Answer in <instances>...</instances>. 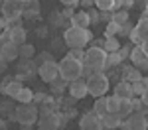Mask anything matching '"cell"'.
Instances as JSON below:
<instances>
[{"mask_svg": "<svg viewBox=\"0 0 148 130\" xmlns=\"http://www.w3.org/2000/svg\"><path fill=\"white\" fill-rule=\"evenodd\" d=\"M119 24H114L113 20L107 24V28H105V37H116V34H119Z\"/></svg>", "mask_w": 148, "mask_h": 130, "instance_id": "f546056e", "label": "cell"}, {"mask_svg": "<svg viewBox=\"0 0 148 130\" xmlns=\"http://www.w3.org/2000/svg\"><path fill=\"white\" fill-rule=\"evenodd\" d=\"M114 97H119V99H132L134 93H132V85L126 81H119L114 85V91H113Z\"/></svg>", "mask_w": 148, "mask_h": 130, "instance_id": "8fae6325", "label": "cell"}, {"mask_svg": "<svg viewBox=\"0 0 148 130\" xmlns=\"http://www.w3.org/2000/svg\"><path fill=\"white\" fill-rule=\"evenodd\" d=\"M20 91H22V83L16 81V79H12V81L8 83V87H6V89L2 91V95H6L8 99H16Z\"/></svg>", "mask_w": 148, "mask_h": 130, "instance_id": "ac0fdd59", "label": "cell"}, {"mask_svg": "<svg viewBox=\"0 0 148 130\" xmlns=\"http://www.w3.org/2000/svg\"><path fill=\"white\" fill-rule=\"evenodd\" d=\"M121 65H123V57L119 55V51L107 53V69H116V67H121Z\"/></svg>", "mask_w": 148, "mask_h": 130, "instance_id": "44dd1931", "label": "cell"}, {"mask_svg": "<svg viewBox=\"0 0 148 130\" xmlns=\"http://www.w3.org/2000/svg\"><path fill=\"white\" fill-rule=\"evenodd\" d=\"M40 16V0H26L22 10V18H38Z\"/></svg>", "mask_w": 148, "mask_h": 130, "instance_id": "4fadbf2b", "label": "cell"}, {"mask_svg": "<svg viewBox=\"0 0 148 130\" xmlns=\"http://www.w3.org/2000/svg\"><path fill=\"white\" fill-rule=\"evenodd\" d=\"M132 46H140L142 44V39H140V35H138V32H136V28H132V32L128 34V37H126Z\"/></svg>", "mask_w": 148, "mask_h": 130, "instance_id": "1f68e13d", "label": "cell"}, {"mask_svg": "<svg viewBox=\"0 0 148 130\" xmlns=\"http://www.w3.org/2000/svg\"><path fill=\"white\" fill-rule=\"evenodd\" d=\"M123 8V0H114V12Z\"/></svg>", "mask_w": 148, "mask_h": 130, "instance_id": "bcb514c9", "label": "cell"}, {"mask_svg": "<svg viewBox=\"0 0 148 130\" xmlns=\"http://www.w3.org/2000/svg\"><path fill=\"white\" fill-rule=\"evenodd\" d=\"M79 130H103L101 116H97L95 112H85L79 118Z\"/></svg>", "mask_w": 148, "mask_h": 130, "instance_id": "ba28073f", "label": "cell"}, {"mask_svg": "<svg viewBox=\"0 0 148 130\" xmlns=\"http://www.w3.org/2000/svg\"><path fill=\"white\" fill-rule=\"evenodd\" d=\"M69 57H73V59H77V61H81V63H83V57H85V51H83V49H77V47H75V49H69V53H67Z\"/></svg>", "mask_w": 148, "mask_h": 130, "instance_id": "836d02e7", "label": "cell"}, {"mask_svg": "<svg viewBox=\"0 0 148 130\" xmlns=\"http://www.w3.org/2000/svg\"><path fill=\"white\" fill-rule=\"evenodd\" d=\"M134 6V0H123V10H128Z\"/></svg>", "mask_w": 148, "mask_h": 130, "instance_id": "7bdbcfd3", "label": "cell"}, {"mask_svg": "<svg viewBox=\"0 0 148 130\" xmlns=\"http://www.w3.org/2000/svg\"><path fill=\"white\" fill-rule=\"evenodd\" d=\"M103 49H105L107 53H114V51H119V49H121V42H119L116 37H105Z\"/></svg>", "mask_w": 148, "mask_h": 130, "instance_id": "d4e9b609", "label": "cell"}, {"mask_svg": "<svg viewBox=\"0 0 148 130\" xmlns=\"http://www.w3.org/2000/svg\"><path fill=\"white\" fill-rule=\"evenodd\" d=\"M140 101H142V105L148 106V89H144V93L140 95Z\"/></svg>", "mask_w": 148, "mask_h": 130, "instance_id": "ee69618b", "label": "cell"}, {"mask_svg": "<svg viewBox=\"0 0 148 130\" xmlns=\"http://www.w3.org/2000/svg\"><path fill=\"white\" fill-rule=\"evenodd\" d=\"M22 130H32V126H22Z\"/></svg>", "mask_w": 148, "mask_h": 130, "instance_id": "f5cc1de1", "label": "cell"}, {"mask_svg": "<svg viewBox=\"0 0 148 130\" xmlns=\"http://www.w3.org/2000/svg\"><path fill=\"white\" fill-rule=\"evenodd\" d=\"M57 65H59V77H61L63 81L71 83V81H75V79H79V77H81L83 63H81V61H77V59L65 55V57L61 59Z\"/></svg>", "mask_w": 148, "mask_h": 130, "instance_id": "5b68a950", "label": "cell"}, {"mask_svg": "<svg viewBox=\"0 0 148 130\" xmlns=\"http://www.w3.org/2000/svg\"><path fill=\"white\" fill-rule=\"evenodd\" d=\"M79 6H83V8H93L95 6V0H79Z\"/></svg>", "mask_w": 148, "mask_h": 130, "instance_id": "60d3db41", "label": "cell"}, {"mask_svg": "<svg viewBox=\"0 0 148 130\" xmlns=\"http://www.w3.org/2000/svg\"><path fill=\"white\" fill-rule=\"evenodd\" d=\"M8 42H10V30H2V34H0V46L8 44Z\"/></svg>", "mask_w": 148, "mask_h": 130, "instance_id": "74e56055", "label": "cell"}, {"mask_svg": "<svg viewBox=\"0 0 148 130\" xmlns=\"http://www.w3.org/2000/svg\"><path fill=\"white\" fill-rule=\"evenodd\" d=\"M123 67V81L126 83H134L138 81V79H142V73H140V69L138 67H134V65H121Z\"/></svg>", "mask_w": 148, "mask_h": 130, "instance_id": "7c38bea8", "label": "cell"}, {"mask_svg": "<svg viewBox=\"0 0 148 130\" xmlns=\"http://www.w3.org/2000/svg\"><path fill=\"white\" fill-rule=\"evenodd\" d=\"M130 85H132V93H134V97H140V95L144 93V89H148L146 85H144V81H142V79H138V81L130 83Z\"/></svg>", "mask_w": 148, "mask_h": 130, "instance_id": "4dcf8cb0", "label": "cell"}, {"mask_svg": "<svg viewBox=\"0 0 148 130\" xmlns=\"http://www.w3.org/2000/svg\"><path fill=\"white\" fill-rule=\"evenodd\" d=\"M121 118H126L128 114H132V103H130V99H121V103H119V112H116Z\"/></svg>", "mask_w": 148, "mask_h": 130, "instance_id": "ffe728a7", "label": "cell"}, {"mask_svg": "<svg viewBox=\"0 0 148 130\" xmlns=\"http://www.w3.org/2000/svg\"><path fill=\"white\" fill-rule=\"evenodd\" d=\"M130 51H132V44H126V46H121V49H119V55L123 57V61H125L126 57H130Z\"/></svg>", "mask_w": 148, "mask_h": 130, "instance_id": "e575fe53", "label": "cell"}, {"mask_svg": "<svg viewBox=\"0 0 148 130\" xmlns=\"http://www.w3.org/2000/svg\"><path fill=\"white\" fill-rule=\"evenodd\" d=\"M123 126L126 130H148V122L142 112H132L126 118H123Z\"/></svg>", "mask_w": 148, "mask_h": 130, "instance_id": "52a82bcc", "label": "cell"}, {"mask_svg": "<svg viewBox=\"0 0 148 130\" xmlns=\"http://www.w3.org/2000/svg\"><path fill=\"white\" fill-rule=\"evenodd\" d=\"M99 12H101V10H99ZM113 14H114L113 10H103L101 12V22H107V24H109L111 20H113Z\"/></svg>", "mask_w": 148, "mask_h": 130, "instance_id": "8d00e7d4", "label": "cell"}, {"mask_svg": "<svg viewBox=\"0 0 148 130\" xmlns=\"http://www.w3.org/2000/svg\"><path fill=\"white\" fill-rule=\"evenodd\" d=\"M85 81H87V93L91 95V97H95V99H97V97H105L107 91H109V87H111L109 75L103 73V71L93 73L91 77H87Z\"/></svg>", "mask_w": 148, "mask_h": 130, "instance_id": "3957f363", "label": "cell"}, {"mask_svg": "<svg viewBox=\"0 0 148 130\" xmlns=\"http://www.w3.org/2000/svg\"><path fill=\"white\" fill-rule=\"evenodd\" d=\"M71 26H75V28H89V26H91V20H89L87 10L75 12V14L71 16Z\"/></svg>", "mask_w": 148, "mask_h": 130, "instance_id": "5bb4252c", "label": "cell"}, {"mask_svg": "<svg viewBox=\"0 0 148 130\" xmlns=\"http://www.w3.org/2000/svg\"><path fill=\"white\" fill-rule=\"evenodd\" d=\"M8 63H10V61H8V59L0 53V73H6V69H8Z\"/></svg>", "mask_w": 148, "mask_h": 130, "instance_id": "f35d334b", "label": "cell"}, {"mask_svg": "<svg viewBox=\"0 0 148 130\" xmlns=\"http://www.w3.org/2000/svg\"><path fill=\"white\" fill-rule=\"evenodd\" d=\"M6 2H10V4H16V6H22V8H24V4H26V0H6Z\"/></svg>", "mask_w": 148, "mask_h": 130, "instance_id": "f6af8a7d", "label": "cell"}, {"mask_svg": "<svg viewBox=\"0 0 148 130\" xmlns=\"http://www.w3.org/2000/svg\"><path fill=\"white\" fill-rule=\"evenodd\" d=\"M26 30H24L22 26H16V28H10V42L14 46H24L26 44Z\"/></svg>", "mask_w": 148, "mask_h": 130, "instance_id": "2e32d148", "label": "cell"}, {"mask_svg": "<svg viewBox=\"0 0 148 130\" xmlns=\"http://www.w3.org/2000/svg\"><path fill=\"white\" fill-rule=\"evenodd\" d=\"M113 130H126V128L123 126V124H121V126H116V128H113Z\"/></svg>", "mask_w": 148, "mask_h": 130, "instance_id": "f907efd6", "label": "cell"}, {"mask_svg": "<svg viewBox=\"0 0 148 130\" xmlns=\"http://www.w3.org/2000/svg\"><path fill=\"white\" fill-rule=\"evenodd\" d=\"M0 53L8 59V61H14V59L18 57V46H14L12 42H8V44L0 46Z\"/></svg>", "mask_w": 148, "mask_h": 130, "instance_id": "e0dca14e", "label": "cell"}, {"mask_svg": "<svg viewBox=\"0 0 148 130\" xmlns=\"http://www.w3.org/2000/svg\"><path fill=\"white\" fill-rule=\"evenodd\" d=\"M93 39V34L89 28H75V26H69L67 30L63 32V42L69 49H83L89 42Z\"/></svg>", "mask_w": 148, "mask_h": 130, "instance_id": "6da1fadb", "label": "cell"}, {"mask_svg": "<svg viewBox=\"0 0 148 130\" xmlns=\"http://www.w3.org/2000/svg\"><path fill=\"white\" fill-rule=\"evenodd\" d=\"M130 61H132V65L138 67V69H148V57H146V53L142 51V47H140V46H132Z\"/></svg>", "mask_w": 148, "mask_h": 130, "instance_id": "30bf717a", "label": "cell"}, {"mask_svg": "<svg viewBox=\"0 0 148 130\" xmlns=\"http://www.w3.org/2000/svg\"><path fill=\"white\" fill-rule=\"evenodd\" d=\"M69 95L75 99V101H79V99H83V97H87V81L83 79V77H79V79H75V81L69 83Z\"/></svg>", "mask_w": 148, "mask_h": 130, "instance_id": "9c48e42d", "label": "cell"}, {"mask_svg": "<svg viewBox=\"0 0 148 130\" xmlns=\"http://www.w3.org/2000/svg\"><path fill=\"white\" fill-rule=\"evenodd\" d=\"M134 28H136V32H138V35H140V39H142V42H148V18H144V16H142Z\"/></svg>", "mask_w": 148, "mask_h": 130, "instance_id": "603a6c76", "label": "cell"}, {"mask_svg": "<svg viewBox=\"0 0 148 130\" xmlns=\"http://www.w3.org/2000/svg\"><path fill=\"white\" fill-rule=\"evenodd\" d=\"M119 103H121V99L119 97H107V112H119Z\"/></svg>", "mask_w": 148, "mask_h": 130, "instance_id": "83f0119b", "label": "cell"}, {"mask_svg": "<svg viewBox=\"0 0 148 130\" xmlns=\"http://www.w3.org/2000/svg\"><path fill=\"white\" fill-rule=\"evenodd\" d=\"M83 65L91 67L95 73H97V71H103V73H105V69H107V51H105L103 47L91 46L89 49H85Z\"/></svg>", "mask_w": 148, "mask_h": 130, "instance_id": "277c9868", "label": "cell"}, {"mask_svg": "<svg viewBox=\"0 0 148 130\" xmlns=\"http://www.w3.org/2000/svg\"><path fill=\"white\" fill-rule=\"evenodd\" d=\"M0 34H2V28H0Z\"/></svg>", "mask_w": 148, "mask_h": 130, "instance_id": "db71d44e", "label": "cell"}, {"mask_svg": "<svg viewBox=\"0 0 148 130\" xmlns=\"http://www.w3.org/2000/svg\"><path fill=\"white\" fill-rule=\"evenodd\" d=\"M32 99H34V93H32V89H28V87H22V91L18 93V97H16L14 101H18L20 105H30V103H32Z\"/></svg>", "mask_w": 148, "mask_h": 130, "instance_id": "7402d4cb", "label": "cell"}, {"mask_svg": "<svg viewBox=\"0 0 148 130\" xmlns=\"http://www.w3.org/2000/svg\"><path fill=\"white\" fill-rule=\"evenodd\" d=\"M146 122H148V116H146Z\"/></svg>", "mask_w": 148, "mask_h": 130, "instance_id": "11a10c76", "label": "cell"}, {"mask_svg": "<svg viewBox=\"0 0 148 130\" xmlns=\"http://www.w3.org/2000/svg\"><path fill=\"white\" fill-rule=\"evenodd\" d=\"M2 4H4V0H0V16H2Z\"/></svg>", "mask_w": 148, "mask_h": 130, "instance_id": "816d5d0a", "label": "cell"}, {"mask_svg": "<svg viewBox=\"0 0 148 130\" xmlns=\"http://www.w3.org/2000/svg\"><path fill=\"white\" fill-rule=\"evenodd\" d=\"M93 112H95L97 116H105V114H107V97H97V99H95Z\"/></svg>", "mask_w": 148, "mask_h": 130, "instance_id": "d6986e66", "label": "cell"}, {"mask_svg": "<svg viewBox=\"0 0 148 130\" xmlns=\"http://www.w3.org/2000/svg\"><path fill=\"white\" fill-rule=\"evenodd\" d=\"M40 118V110L36 105H20L10 112V120L18 122L20 126H34Z\"/></svg>", "mask_w": 148, "mask_h": 130, "instance_id": "7a4b0ae2", "label": "cell"}, {"mask_svg": "<svg viewBox=\"0 0 148 130\" xmlns=\"http://www.w3.org/2000/svg\"><path fill=\"white\" fill-rule=\"evenodd\" d=\"M101 122H103V128L113 130V128H116V126L123 124V118L119 116L116 112H107L105 116H101Z\"/></svg>", "mask_w": 148, "mask_h": 130, "instance_id": "9a60e30c", "label": "cell"}, {"mask_svg": "<svg viewBox=\"0 0 148 130\" xmlns=\"http://www.w3.org/2000/svg\"><path fill=\"white\" fill-rule=\"evenodd\" d=\"M0 130H8V128H6V122H4L2 118H0Z\"/></svg>", "mask_w": 148, "mask_h": 130, "instance_id": "c3c4849f", "label": "cell"}, {"mask_svg": "<svg viewBox=\"0 0 148 130\" xmlns=\"http://www.w3.org/2000/svg\"><path fill=\"white\" fill-rule=\"evenodd\" d=\"M75 12H73V8H63V12H61V16L63 18H67V20H71V16H73Z\"/></svg>", "mask_w": 148, "mask_h": 130, "instance_id": "b9f144b4", "label": "cell"}, {"mask_svg": "<svg viewBox=\"0 0 148 130\" xmlns=\"http://www.w3.org/2000/svg\"><path fill=\"white\" fill-rule=\"evenodd\" d=\"M144 18H148V2H146V6H144V14H142Z\"/></svg>", "mask_w": 148, "mask_h": 130, "instance_id": "681fc988", "label": "cell"}, {"mask_svg": "<svg viewBox=\"0 0 148 130\" xmlns=\"http://www.w3.org/2000/svg\"><path fill=\"white\" fill-rule=\"evenodd\" d=\"M34 53H36V47L30 46V44H24V46L18 47V57H22V59H32Z\"/></svg>", "mask_w": 148, "mask_h": 130, "instance_id": "484cf974", "label": "cell"}, {"mask_svg": "<svg viewBox=\"0 0 148 130\" xmlns=\"http://www.w3.org/2000/svg\"><path fill=\"white\" fill-rule=\"evenodd\" d=\"M87 14H89V20H91V24H99V22H101V12H99V10L89 8V10H87Z\"/></svg>", "mask_w": 148, "mask_h": 130, "instance_id": "d6a6232c", "label": "cell"}, {"mask_svg": "<svg viewBox=\"0 0 148 130\" xmlns=\"http://www.w3.org/2000/svg\"><path fill=\"white\" fill-rule=\"evenodd\" d=\"M140 47H142V51L146 53V57H148V42H142V44H140Z\"/></svg>", "mask_w": 148, "mask_h": 130, "instance_id": "7dc6e473", "label": "cell"}, {"mask_svg": "<svg viewBox=\"0 0 148 130\" xmlns=\"http://www.w3.org/2000/svg\"><path fill=\"white\" fill-rule=\"evenodd\" d=\"M132 28H134L132 24H130V22H126V24H123V26L119 28V34H121V35H125V37H128V34L132 32Z\"/></svg>", "mask_w": 148, "mask_h": 130, "instance_id": "d590c367", "label": "cell"}, {"mask_svg": "<svg viewBox=\"0 0 148 130\" xmlns=\"http://www.w3.org/2000/svg\"><path fill=\"white\" fill-rule=\"evenodd\" d=\"M59 2L63 4V8H75L79 4V0H59Z\"/></svg>", "mask_w": 148, "mask_h": 130, "instance_id": "ab89813d", "label": "cell"}, {"mask_svg": "<svg viewBox=\"0 0 148 130\" xmlns=\"http://www.w3.org/2000/svg\"><path fill=\"white\" fill-rule=\"evenodd\" d=\"M38 75H40V79H42V81L51 83L53 79L59 77V65H57L53 59L44 61V63H40V65H38Z\"/></svg>", "mask_w": 148, "mask_h": 130, "instance_id": "8992f818", "label": "cell"}, {"mask_svg": "<svg viewBox=\"0 0 148 130\" xmlns=\"http://www.w3.org/2000/svg\"><path fill=\"white\" fill-rule=\"evenodd\" d=\"M49 89H51L53 95H63V91L67 89V81H63L61 77H57V79H53V81L49 83Z\"/></svg>", "mask_w": 148, "mask_h": 130, "instance_id": "cb8c5ba5", "label": "cell"}, {"mask_svg": "<svg viewBox=\"0 0 148 130\" xmlns=\"http://www.w3.org/2000/svg\"><path fill=\"white\" fill-rule=\"evenodd\" d=\"M113 22L119 24V26L126 24V22H128V10H123V8H121V10H116L113 14Z\"/></svg>", "mask_w": 148, "mask_h": 130, "instance_id": "4316f807", "label": "cell"}, {"mask_svg": "<svg viewBox=\"0 0 148 130\" xmlns=\"http://www.w3.org/2000/svg\"><path fill=\"white\" fill-rule=\"evenodd\" d=\"M97 10H113L114 12V0H95Z\"/></svg>", "mask_w": 148, "mask_h": 130, "instance_id": "f1b7e54d", "label": "cell"}]
</instances>
